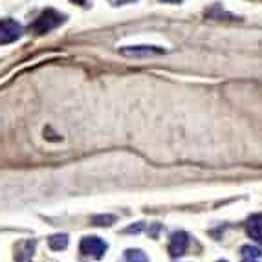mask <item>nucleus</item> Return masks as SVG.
<instances>
[{"label":"nucleus","mask_w":262,"mask_h":262,"mask_svg":"<svg viewBox=\"0 0 262 262\" xmlns=\"http://www.w3.org/2000/svg\"><path fill=\"white\" fill-rule=\"evenodd\" d=\"M35 241H22L15 246V262H31L35 251Z\"/></svg>","instance_id":"423d86ee"},{"label":"nucleus","mask_w":262,"mask_h":262,"mask_svg":"<svg viewBox=\"0 0 262 262\" xmlns=\"http://www.w3.org/2000/svg\"><path fill=\"white\" fill-rule=\"evenodd\" d=\"M92 222L94 226H112L116 222V216L114 214H99V216H94Z\"/></svg>","instance_id":"9b49d317"},{"label":"nucleus","mask_w":262,"mask_h":262,"mask_svg":"<svg viewBox=\"0 0 262 262\" xmlns=\"http://www.w3.org/2000/svg\"><path fill=\"white\" fill-rule=\"evenodd\" d=\"M112 6H123V4H130V2H136V0H108Z\"/></svg>","instance_id":"f8f14e48"},{"label":"nucleus","mask_w":262,"mask_h":262,"mask_svg":"<svg viewBox=\"0 0 262 262\" xmlns=\"http://www.w3.org/2000/svg\"><path fill=\"white\" fill-rule=\"evenodd\" d=\"M241 257L242 262H260L262 258V251L255 246H244L241 249Z\"/></svg>","instance_id":"6e6552de"},{"label":"nucleus","mask_w":262,"mask_h":262,"mask_svg":"<svg viewBox=\"0 0 262 262\" xmlns=\"http://www.w3.org/2000/svg\"><path fill=\"white\" fill-rule=\"evenodd\" d=\"M123 262H149V257L141 249H127L125 251V260Z\"/></svg>","instance_id":"9d476101"},{"label":"nucleus","mask_w":262,"mask_h":262,"mask_svg":"<svg viewBox=\"0 0 262 262\" xmlns=\"http://www.w3.org/2000/svg\"><path fill=\"white\" fill-rule=\"evenodd\" d=\"M48 246L53 251H61L68 246V235H52L48 238Z\"/></svg>","instance_id":"1a4fd4ad"},{"label":"nucleus","mask_w":262,"mask_h":262,"mask_svg":"<svg viewBox=\"0 0 262 262\" xmlns=\"http://www.w3.org/2000/svg\"><path fill=\"white\" fill-rule=\"evenodd\" d=\"M74 2H75V4H81V6L86 4V0H74Z\"/></svg>","instance_id":"ddd939ff"},{"label":"nucleus","mask_w":262,"mask_h":262,"mask_svg":"<svg viewBox=\"0 0 262 262\" xmlns=\"http://www.w3.org/2000/svg\"><path fill=\"white\" fill-rule=\"evenodd\" d=\"M246 231L253 238L255 242L262 244V214H253L249 216L248 224H246Z\"/></svg>","instance_id":"0eeeda50"},{"label":"nucleus","mask_w":262,"mask_h":262,"mask_svg":"<svg viewBox=\"0 0 262 262\" xmlns=\"http://www.w3.org/2000/svg\"><path fill=\"white\" fill-rule=\"evenodd\" d=\"M189 244H191V238L185 231H176L170 235V242H169V253L170 257H182L187 251Z\"/></svg>","instance_id":"20e7f679"},{"label":"nucleus","mask_w":262,"mask_h":262,"mask_svg":"<svg viewBox=\"0 0 262 262\" xmlns=\"http://www.w3.org/2000/svg\"><path fill=\"white\" fill-rule=\"evenodd\" d=\"M119 52L125 57H149V55H162L167 50L160 48V46H147V44H143V46H125Z\"/></svg>","instance_id":"39448f33"},{"label":"nucleus","mask_w":262,"mask_h":262,"mask_svg":"<svg viewBox=\"0 0 262 262\" xmlns=\"http://www.w3.org/2000/svg\"><path fill=\"white\" fill-rule=\"evenodd\" d=\"M64 22V15L59 13L57 9H44L42 13L30 24V31L35 35H46L50 31H53L55 28H59Z\"/></svg>","instance_id":"f257e3e1"},{"label":"nucleus","mask_w":262,"mask_h":262,"mask_svg":"<svg viewBox=\"0 0 262 262\" xmlns=\"http://www.w3.org/2000/svg\"><path fill=\"white\" fill-rule=\"evenodd\" d=\"M219 262H227V260H219Z\"/></svg>","instance_id":"2eb2a0df"},{"label":"nucleus","mask_w":262,"mask_h":262,"mask_svg":"<svg viewBox=\"0 0 262 262\" xmlns=\"http://www.w3.org/2000/svg\"><path fill=\"white\" fill-rule=\"evenodd\" d=\"M163 2H170V4H178V2H182V0H163Z\"/></svg>","instance_id":"4468645a"},{"label":"nucleus","mask_w":262,"mask_h":262,"mask_svg":"<svg viewBox=\"0 0 262 262\" xmlns=\"http://www.w3.org/2000/svg\"><path fill=\"white\" fill-rule=\"evenodd\" d=\"M22 35V26L13 18L0 20V44H11Z\"/></svg>","instance_id":"7ed1b4c3"},{"label":"nucleus","mask_w":262,"mask_h":262,"mask_svg":"<svg viewBox=\"0 0 262 262\" xmlns=\"http://www.w3.org/2000/svg\"><path fill=\"white\" fill-rule=\"evenodd\" d=\"M79 249H81V253H83L84 257L103 258V255H105V251L108 249V246H106L105 241H101L99 236H86V238L81 241Z\"/></svg>","instance_id":"f03ea898"}]
</instances>
